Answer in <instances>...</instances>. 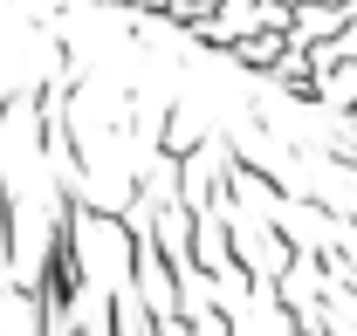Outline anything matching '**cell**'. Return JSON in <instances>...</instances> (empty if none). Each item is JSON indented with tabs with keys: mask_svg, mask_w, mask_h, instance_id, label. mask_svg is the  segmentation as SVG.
I'll use <instances>...</instances> for the list:
<instances>
[{
	"mask_svg": "<svg viewBox=\"0 0 357 336\" xmlns=\"http://www.w3.org/2000/svg\"><path fill=\"white\" fill-rule=\"evenodd\" d=\"M289 55V35H241L234 42V62H248V69H275Z\"/></svg>",
	"mask_w": 357,
	"mask_h": 336,
	"instance_id": "6da1fadb",
	"label": "cell"
},
{
	"mask_svg": "<svg viewBox=\"0 0 357 336\" xmlns=\"http://www.w3.org/2000/svg\"><path fill=\"white\" fill-rule=\"evenodd\" d=\"M192 336H227V316H220V309H206V316H192Z\"/></svg>",
	"mask_w": 357,
	"mask_h": 336,
	"instance_id": "7a4b0ae2",
	"label": "cell"
},
{
	"mask_svg": "<svg viewBox=\"0 0 357 336\" xmlns=\"http://www.w3.org/2000/svg\"><path fill=\"white\" fill-rule=\"evenodd\" d=\"M227 7H234V14H248V7H255V0H227Z\"/></svg>",
	"mask_w": 357,
	"mask_h": 336,
	"instance_id": "3957f363",
	"label": "cell"
}]
</instances>
